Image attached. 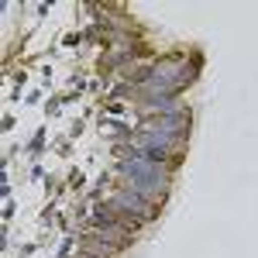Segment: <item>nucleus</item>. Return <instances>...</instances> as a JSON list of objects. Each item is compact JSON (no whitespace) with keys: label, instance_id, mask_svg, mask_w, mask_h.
<instances>
[{"label":"nucleus","instance_id":"obj_1","mask_svg":"<svg viewBox=\"0 0 258 258\" xmlns=\"http://www.w3.org/2000/svg\"><path fill=\"white\" fill-rule=\"evenodd\" d=\"M107 207H114L117 214H127V217H135V220L155 217V207H148V197H141V193H117Z\"/></svg>","mask_w":258,"mask_h":258},{"label":"nucleus","instance_id":"obj_2","mask_svg":"<svg viewBox=\"0 0 258 258\" xmlns=\"http://www.w3.org/2000/svg\"><path fill=\"white\" fill-rule=\"evenodd\" d=\"M83 248H86V251H97V255H107V258L120 251L117 244H107L103 238H86V241H83Z\"/></svg>","mask_w":258,"mask_h":258}]
</instances>
